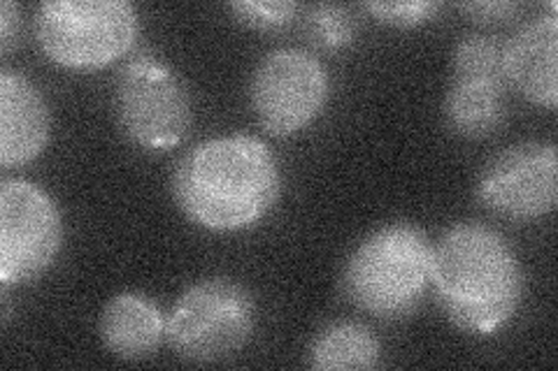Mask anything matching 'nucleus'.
Instances as JSON below:
<instances>
[{
	"mask_svg": "<svg viewBox=\"0 0 558 371\" xmlns=\"http://www.w3.org/2000/svg\"><path fill=\"white\" fill-rule=\"evenodd\" d=\"M172 200L209 233H242L264 221L282 196V168L254 135H219L191 147L174 165Z\"/></svg>",
	"mask_w": 558,
	"mask_h": 371,
	"instance_id": "obj_1",
	"label": "nucleus"
},
{
	"mask_svg": "<svg viewBox=\"0 0 558 371\" xmlns=\"http://www.w3.org/2000/svg\"><path fill=\"white\" fill-rule=\"evenodd\" d=\"M430 288L451 325L492 337L521 307L523 270L498 230L477 221L453 223L433 244Z\"/></svg>",
	"mask_w": 558,
	"mask_h": 371,
	"instance_id": "obj_2",
	"label": "nucleus"
},
{
	"mask_svg": "<svg viewBox=\"0 0 558 371\" xmlns=\"http://www.w3.org/2000/svg\"><path fill=\"white\" fill-rule=\"evenodd\" d=\"M433 244L418 225L393 221L375 227L349 253L340 288L349 305L379 321L416 311L430 288Z\"/></svg>",
	"mask_w": 558,
	"mask_h": 371,
	"instance_id": "obj_3",
	"label": "nucleus"
},
{
	"mask_svg": "<svg viewBox=\"0 0 558 371\" xmlns=\"http://www.w3.org/2000/svg\"><path fill=\"white\" fill-rule=\"evenodd\" d=\"M140 33L126 0H49L35 12L43 54L68 70H98L124 59Z\"/></svg>",
	"mask_w": 558,
	"mask_h": 371,
	"instance_id": "obj_4",
	"label": "nucleus"
},
{
	"mask_svg": "<svg viewBox=\"0 0 558 371\" xmlns=\"http://www.w3.org/2000/svg\"><path fill=\"white\" fill-rule=\"evenodd\" d=\"M254 327V295L229 276H209L191 284L172 305L166 342L184 362L213 364L247 346Z\"/></svg>",
	"mask_w": 558,
	"mask_h": 371,
	"instance_id": "obj_5",
	"label": "nucleus"
},
{
	"mask_svg": "<svg viewBox=\"0 0 558 371\" xmlns=\"http://www.w3.org/2000/svg\"><path fill=\"white\" fill-rule=\"evenodd\" d=\"M114 108L119 126L145 151H168L189 135L191 98L182 77L166 61L143 54L121 70Z\"/></svg>",
	"mask_w": 558,
	"mask_h": 371,
	"instance_id": "obj_6",
	"label": "nucleus"
},
{
	"mask_svg": "<svg viewBox=\"0 0 558 371\" xmlns=\"http://www.w3.org/2000/svg\"><path fill=\"white\" fill-rule=\"evenodd\" d=\"M328 70L305 49L282 47L258 61L250 82V102L260 128L275 137L305 131L326 110Z\"/></svg>",
	"mask_w": 558,
	"mask_h": 371,
	"instance_id": "obj_7",
	"label": "nucleus"
},
{
	"mask_svg": "<svg viewBox=\"0 0 558 371\" xmlns=\"http://www.w3.org/2000/svg\"><path fill=\"white\" fill-rule=\"evenodd\" d=\"M63 217L49 193L26 180L0 186V284L24 286L57 262Z\"/></svg>",
	"mask_w": 558,
	"mask_h": 371,
	"instance_id": "obj_8",
	"label": "nucleus"
},
{
	"mask_svg": "<svg viewBox=\"0 0 558 371\" xmlns=\"http://www.w3.org/2000/svg\"><path fill=\"white\" fill-rule=\"evenodd\" d=\"M477 200L508 221L545 219L558 205V151L554 143L512 145L477 176Z\"/></svg>",
	"mask_w": 558,
	"mask_h": 371,
	"instance_id": "obj_9",
	"label": "nucleus"
},
{
	"mask_svg": "<svg viewBox=\"0 0 558 371\" xmlns=\"http://www.w3.org/2000/svg\"><path fill=\"white\" fill-rule=\"evenodd\" d=\"M502 65L508 86L537 108L556 110L558 104V20L549 14L523 24L502 42Z\"/></svg>",
	"mask_w": 558,
	"mask_h": 371,
	"instance_id": "obj_10",
	"label": "nucleus"
},
{
	"mask_svg": "<svg viewBox=\"0 0 558 371\" xmlns=\"http://www.w3.org/2000/svg\"><path fill=\"white\" fill-rule=\"evenodd\" d=\"M49 143V108L20 70H0V165L22 168Z\"/></svg>",
	"mask_w": 558,
	"mask_h": 371,
	"instance_id": "obj_11",
	"label": "nucleus"
},
{
	"mask_svg": "<svg viewBox=\"0 0 558 371\" xmlns=\"http://www.w3.org/2000/svg\"><path fill=\"white\" fill-rule=\"evenodd\" d=\"M168 316L156 299L124 290L105 302L98 321V334L105 350L124 362H140L156 356L166 342Z\"/></svg>",
	"mask_w": 558,
	"mask_h": 371,
	"instance_id": "obj_12",
	"label": "nucleus"
},
{
	"mask_svg": "<svg viewBox=\"0 0 558 371\" xmlns=\"http://www.w3.org/2000/svg\"><path fill=\"white\" fill-rule=\"evenodd\" d=\"M505 91L500 79L453 77L442 104L447 128L465 139L494 135L505 121Z\"/></svg>",
	"mask_w": 558,
	"mask_h": 371,
	"instance_id": "obj_13",
	"label": "nucleus"
},
{
	"mask_svg": "<svg viewBox=\"0 0 558 371\" xmlns=\"http://www.w3.org/2000/svg\"><path fill=\"white\" fill-rule=\"evenodd\" d=\"M305 356L307 367L317 371L375 369L381 360V344L368 325L333 321L314 334Z\"/></svg>",
	"mask_w": 558,
	"mask_h": 371,
	"instance_id": "obj_14",
	"label": "nucleus"
},
{
	"mask_svg": "<svg viewBox=\"0 0 558 371\" xmlns=\"http://www.w3.org/2000/svg\"><path fill=\"white\" fill-rule=\"evenodd\" d=\"M453 77H484L508 84L502 65V42L494 35H465L453 47Z\"/></svg>",
	"mask_w": 558,
	"mask_h": 371,
	"instance_id": "obj_15",
	"label": "nucleus"
},
{
	"mask_svg": "<svg viewBox=\"0 0 558 371\" xmlns=\"http://www.w3.org/2000/svg\"><path fill=\"white\" fill-rule=\"evenodd\" d=\"M235 20L254 30H277L293 22L299 5L289 0H235L231 3Z\"/></svg>",
	"mask_w": 558,
	"mask_h": 371,
	"instance_id": "obj_16",
	"label": "nucleus"
},
{
	"mask_svg": "<svg viewBox=\"0 0 558 371\" xmlns=\"http://www.w3.org/2000/svg\"><path fill=\"white\" fill-rule=\"evenodd\" d=\"M310 30L317 45L326 49H340L354 40L356 24L340 5H317L310 14Z\"/></svg>",
	"mask_w": 558,
	"mask_h": 371,
	"instance_id": "obj_17",
	"label": "nucleus"
},
{
	"mask_svg": "<svg viewBox=\"0 0 558 371\" xmlns=\"http://www.w3.org/2000/svg\"><path fill=\"white\" fill-rule=\"evenodd\" d=\"M377 22L396 28H414L430 22L440 12V3L435 0H405V3H365Z\"/></svg>",
	"mask_w": 558,
	"mask_h": 371,
	"instance_id": "obj_18",
	"label": "nucleus"
},
{
	"mask_svg": "<svg viewBox=\"0 0 558 371\" xmlns=\"http://www.w3.org/2000/svg\"><path fill=\"white\" fill-rule=\"evenodd\" d=\"M461 10L470 16H475L477 22H508L521 10L519 3H512V0H480V3H463Z\"/></svg>",
	"mask_w": 558,
	"mask_h": 371,
	"instance_id": "obj_19",
	"label": "nucleus"
},
{
	"mask_svg": "<svg viewBox=\"0 0 558 371\" xmlns=\"http://www.w3.org/2000/svg\"><path fill=\"white\" fill-rule=\"evenodd\" d=\"M20 8H16L12 0H3V5H0V49H3L5 54L16 40V33H20Z\"/></svg>",
	"mask_w": 558,
	"mask_h": 371,
	"instance_id": "obj_20",
	"label": "nucleus"
}]
</instances>
